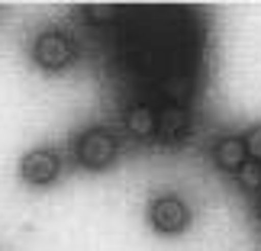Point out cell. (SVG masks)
<instances>
[{
	"label": "cell",
	"instance_id": "cell-1",
	"mask_svg": "<svg viewBox=\"0 0 261 251\" xmlns=\"http://www.w3.org/2000/svg\"><path fill=\"white\" fill-rule=\"evenodd\" d=\"M33 58L39 68H45V71H62L74 62V45L71 39L65 33H58V29H45V33H39L36 45H33Z\"/></svg>",
	"mask_w": 261,
	"mask_h": 251
},
{
	"label": "cell",
	"instance_id": "cell-2",
	"mask_svg": "<svg viewBox=\"0 0 261 251\" xmlns=\"http://www.w3.org/2000/svg\"><path fill=\"white\" fill-rule=\"evenodd\" d=\"M74 155H77V161L84 168L103 171V168H110L116 161V138L110 132H103V129H90V132H84L77 138Z\"/></svg>",
	"mask_w": 261,
	"mask_h": 251
},
{
	"label": "cell",
	"instance_id": "cell-3",
	"mask_svg": "<svg viewBox=\"0 0 261 251\" xmlns=\"http://www.w3.org/2000/svg\"><path fill=\"white\" fill-rule=\"evenodd\" d=\"M148 222L165 235H177L190 226V209H187L184 200H177V197H158V200H152V206H148Z\"/></svg>",
	"mask_w": 261,
	"mask_h": 251
},
{
	"label": "cell",
	"instance_id": "cell-4",
	"mask_svg": "<svg viewBox=\"0 0 261 251\" xmlns=\"http://www.w3.org/2000/svg\"><path fill=\"white\" fill-rule=\"evenodd\" d=\"M58 171H62V158H58V152H52V148H36V152H29L23 161H19L23 180L26 184H36V187L52 184L58 177Z\"/></svg>",
	"mask_w": 261,
	"mask_h": 251
},
{
	"label": "cell",
	"instance_id": "cell-5",
	"mask_svg": "<svg viewBox=\"0 0 261 251\" xmlns=\"http://www.w3.org/2000/svg\"><path fill=\"white\" fill-rule=\"evenodd\" d=\"M187 109L180 106V103H165L162 106V113H158V123H155V132L158 138H162L165 145H174L180 142V138L187 135Z\"/></svg>",
	"mask_w": 261,
	"mask_h": 251
},
{
	"label": "cell",
	"instance_id": "cell-6",
	"mask_svg": "<svg viewBox=\"0 0 261 251\" xmlns=\"http://www.w3.org/2000/svg\"><path fill=\"white\" fill-rule=\"evenodd\" d=\"M213 161H216V168H223V171H239V168L248 161L245 142H242V138H236V135L219 138L216 148H213Z\"/></svg>",
	"mask_w": 261,
	"mask_h": 251
},
{
	"label": "cell",
	"instance_id": "cell-7",
	"mask_svg": "<svg viewBox=\"0 0 261 251\" xmlns=\"http://www.w3.org/2000/svg\"><path fill=\"white\" fill-rule=\"evenodd\" d=\"M155 123H158V113L148 103H136V106H129V113H126V129L133 132L136 138H148V135H155Z\"/></svg>",
	"mask_w": 261,
	"mask_h": 251
},
{
	"label": "cell",
	"instance_id": "cell-8",
	"mask_svg": "<svg viewBox=\"0 0 261 251\" xmlns=\"http://www.w3.org/2000/svg\"><path fill=\"white\" fill-rule=\"evenodd\" d=\"M236 180H239V187H242V190H248V193H258V190H261V164L245 161L242 168L236 171Z\"/></svg>",
	"mask_w": 261,
	"mask_h": 251
},
{
	"label": "cell",
	"instance_id": "cell-9",
	"mask_svg": "<svg viewBox=\"0 0 261 251\" xmlns=\"http://www.w3.org/2000/svg\"><path fill=\"white\" fill-rule=\"evenodd\" d=\"M242 142H245V155H248V161L261 164V126L248 129V135L242 138Z\"/></svg>",
	"mask_w": 261,
	"mask_h": 251
},
{
	"label": "cell",
	"instance_id": "cell-10",
	"mask_svg": "<svg viewBox=\"0 0 261 251\" xmlns=\"http://www.w3.org/2000/svg\"><path fill=\"white\" fill-rule=\"evenodd\" d=\"M90 19H113V10H103V13H100V10H94V13H90Z\"/></svg>",
	"mask_w": 261,
	"mask_h": 251
},
{
	"label": "cell",
	"instance_id": "cell-11",
	"mask_svg": "<svg viewBox=\"0 0 261 251\" xmlns=\"http://www.w3.org/2000/svg\"><path fill=\"white\" fill-rule=\"evenodd\" d=\"M258 216H261V200H258Z\"/></svg>",
	"mask_w": 261,
	"mask_h": 251
}]
</instances>
